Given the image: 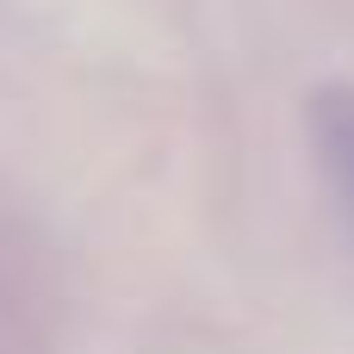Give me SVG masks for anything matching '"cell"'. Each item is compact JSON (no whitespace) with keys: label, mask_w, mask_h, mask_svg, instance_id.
Instances as JSON below:
<instances>
[{"label":"cell","mask_w":354,"mask_h":354,"mask_svg":"<svg viewBox=\"0 0 354 354\" xmlns=\"http://www.w3.org/2000/svg\"><path fill=\"white\" fill-rule=\"evenodd\" d=\"M311 143H317V162L330 174V187L342 193V212L354 218V87H317L311 100Z\"/></svg>","instance_id":"1"}]
</instances>
